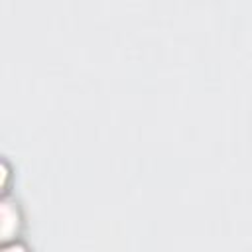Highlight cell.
<instances>
[{"instance_id": "1", "label": "cell", "mask_w": 252, "mask_h": 252, "mask_svg": "<svg viewBox=\"0 0 252 252\" xmlns=\"http://www.w3.org/2000/svg\"><path fill=\"white\" fill-rule=\"evenodd\" d=\"M20 224H22L20 207L16 203L4 201V207H2V232H4V236L6 238L20 236Z\"/></svg>"}]
</instances>
